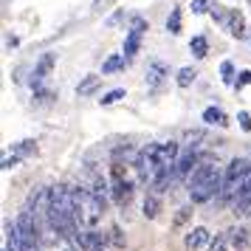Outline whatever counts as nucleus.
<instances>
[{"mask_svg": "<svg viewBox=\"0 0 251 251\" xmlns=\"http://www.w3.org/2000/svg\"><path fill=\"white\" fill-rule=\"evenodd\" d=\"M189 54H192L195 59H203L206 54H209V40H206L203 34H195L192 40H189Z\"/></svg>", "mask_w": 251, "mask_h": 251, "instance_id": "obj_18", "label": "nucleus"}, {"mask_svg": "<svg viewBox=\"0 0 251 251\" xmlns=\"http://www.w3.org/2000/svg\"><path fill=\"white\" fill-rule=\"evenodd\" d=\"M246 85H251V71L246 68V71H240L237 74V82H234V91H243Z\"/></svg>", "mask_w": 251, "mask_h": 251, "instance_id": "obj_32", "label": "nucleus"}, {"mask_svg": "<svg viewBox=\"0 0 251 251\" xmlns=\"http://www.w3.org/2000/svg\"><path fill=\"white\" fill-rule=\"evenodd\" d=\"M147 28H150V23L141 17V14H133V17H130V31L125 34V57H127V62L136 59V54L141 51V37L147 34Z\"/></svg>", "mask_w": 251, "mask_h": 251, "instance_id": "obj_3", "label": "nucleus"}, {"mask_svg": "<svg viewBox=\"0 0 251 251\" xmlns=\"http://www.w3.org/2000/svg\"><path fill=\"white\" fill-rule=\"evenodd\" d=\"M220 79H223V85L234 88L237 76H234V62H231V59H223V62H220Z\"/></svg>", "mask_w": 251, "mask_h": 251, "instance_id": "obj_24", "label": "nucleus"}, {"mask_svg": "<svg viewBox=\"0 0 251 251\" xmlns=\"http://www.w3.org/2000/svg\"><path fill=\"white\" fill-rule=\"evenodd\" d=\"M215 172H217V167L212 164V161H209V158H201V164L195 167V172L189 175V181H186V189H189V192H192V189H198V186H201V183H203L209 175H215Z\"/></svg>", "mask_w": 251, "mask_h": 251, "instance_id": "obj_10", "label": "nucleus"}, {"mask_svg": "<svg viewBox=\"0 0 251 251\" xmlns=\"http://www.w3.org/2000/svg\"><path fill=\"white\" fill-rule=\"evenodd\" d=\"M31 96H34L37 104H48V102H54V99H57V91H54V88H48V85H34V88H31Z\"/></svg>", "mask_w": 251, "mask_h": 251, "instance_id": "obj_22", "label": "nucleus"}, {"mask_svg": "<svg viewBox=\"0 0 251 251\" xmlns=\"http://www.w3.org/2000/svg\"><path fill=\"white\" fill-rule=\"evenodd\" d=\"M12 152L20 155V158H28V155H37V141L34 138H23V141H14Z\"/></svg>", "mask_w": 251, "mask_h": 251, "instance_id": "obj_20", "label": "nucleus"}, {"mask_svg": "<svg viewBox=\"0 0 251 251\" xmlns=\"http://www.w3.org/2000/svg\"><path fill=\"white\" fill-rule=\"evenodd\" d=\"M228 249H231V240H228V228H226V231H217L206 251H228Z\"/></svg>", "mask_w": 251, "mask_h": 251, "instance_id": "obj_25", "label": "nucleus"}, {"mask_svg": "<svg viewBox=\"0 0 251 251\" xmlns=\"http://www.w3.org/2000/svg\"><path fill=\"white\" fill-rule=\"evenodd\" d=\"M181 28H183V9L181 6H172L170 17H167V31L170 34H181Z\"/></svg>", "mask_w": 251, "mask_h": 251, "instance_id": "obj_21", "label": "nucleus"}, {"mask_svg": "<svg viewBox=\"0 0 251 251\" xmlns=\"http://www.w3.org/2000/svg\"><path fill=\"white\" fill-rule=\"evenodd\" d=\"M201 158H203V155H201L198 150H186V147H183L181 150V158H178V164H175V175H178V181H183V178L189 181V175H192L195 167L201 164Z\"/></svg>", "mask_w": 251, "mask_h": 251, "instance_id": "obj_7", "label": "nucleus"}, {"mask_svg": "<svg viewBox=\"0 0 251 251\" xmlns=\"http://www.w3.org/2000/svg\"><path fill=\"white\" fill-rule=\"evenodd\" d=\"M127 17H133V14H127L125 9H119V12H116L113 17H110V20H107V25H116V23H122V20H127Z\"/></svg>", "mask_w": 251, "mask_h": 251, "instance_id": "obj_35", "label": "nucleus"}, {"mask_svg": "<svg viewBox=\"0 0 251 251\" xmlns=\"http://www.w3.org/2000/svg\"><path fill=\"white\" fill-rule=\"evenodd\" d=\"M195 79H198V68H192V65H183V68L178 71V76H175L178 88H189Z\"/></svg>", "mask_w": 251, "mask_h": 251, "instance_id": "obj_23", "label": "nucleus"}, {"mask_svg": "<svg viewBox=\"0 0 251 251\" xmlns=\"http://www.w3.org/2000/svg\"><path fill=\"white\" fill-rule=\"evenodd\" d=\"M110 240H113L116 249H125V234H122V226H110Z\"/></svg>", "mask_w": 251, "mask_h": 251, "instance_id": "obj_31", "label": "nucleus"}, {"mask_svg": "<svg viewBox=\"0 0 251 251\" xmlns=\"http://www.w3.org/2000/svg\"><path fill=\"white\" fill-rule=\"evenodd\" d=\"M54 65H57V54L54 51H46L43 57L37 59V65H34V71H31V88L34 85H46V79L51 76V71H54Z\"/></svg>", "mask_w": 251, "mask_h": 251, "instance_id": "obj_6", "label": "nucleus"}, {"mask_svg": "<svg viewBox=\"0 0 251 251\" xmlns=\"http://www.w3.org/2000/svg\"><path fill=\"white\" fill-rule=\"evenodd\" d=\"M71 246H74V249H79V251L104 249V231H99V228H85V231L76 234V240H74Z\"/></svg>", "mask_w": 251, "mask_h": 251, "instance_id": "obj_8", "label": "nucleus"}, {"mask_svg": "<svg viewBox=\"0 0 251 251\" xmlns=\"http://www.w3.org/2000/svg\"><path fill=\"white\" fill-rule=\"evenodd\" d=\"M141 215L147 217V220H155V217L161 215V195H155V192L144 195V201H141Z\"/></svg>", "mask_w": 251, "mask_h": 251, "instance_id": "obj_15", "label": "nucleus"}, {"mask_svg": "<svg viewBox=\"0 0 251 251\" xmlns=\"http://www.w3.org/2000/svg\"><path fill=\"white\" fill-rule=\"evenodd\" d=\"M3 237H6V243H3V251H23V246H20V231H17V223L14 220H6L3 223Z\"/></svg>", "mask_w": 251, "mask_h": 251, "instance_id": "obj_14", "label": "nucleus"}, {"mask_svg": "<svg viewBox=\"0 0 251 251\" xmlns=\"http://www.w3.org/2000/svg\"><path fill=\"white\" fill-rule=\"evenodd\" d=\"M62 251H79V249H74V246H68V249H62Z\"/></svg>", "mask_w": 251, "mask_h": 251, "instance_id": "obj_36", "label": "nucleus"}, {"mask_svg": "<svg viewBox=\"0 0 251 251\" xmlns=\"http://www.w3.org/2000/svg\"><path fill=\"white\" fill-rule=\"evenodd\" d=\"M237 125L246 130V133H251V116H249V110H240L237 113Z\"/></svg>", "mask_w": 251, "mask_h": 251, "instance_id": "obj_33", "label": "nucleus"}, {"mask_svg": "<svg viewBox=\"0 0 251 251\" xmlns=\"http://www.w3.org/2000/svg\"><path fill=\"white\" fill-rule=\"evenodd\" d=\"M125 96H127V91H125V88H113V91H107L104 96H99V104H102V107H107V104L122 102Z\"/></svg>", "mask_w": 251, "mask_h": 251, "instance_id": "obj_26", "label": "nucleus"}, {"mask_svg": "<svg viewBox=\"0 0 251 251\" xmlns=\"http://www.w3.org/2000/svg\"><path fill=\"white\" fill-rule=\"evenodd\" d=\"M20 161H23V158H20V155H14V152H3V161H0V167H3V170H14Z\"/></svg>", "mask_w": 251, "mask_h": 251, "instance_id": "obj_29", "label": "nucleus"}, {"mask_svg": "<svg viewBox=\"0 0 251 251\" xmlns=\"http://www.w3.org/2000/svg\"><path fill=\"white\" fill-rule=\"evenodd\" d=\"M102 88V76L99 74H85L79 82H76V96L85 99V96H93V93H99Z\"/></svg>", "mask_w": 251, "mask_h": 251, "instance_id": "obj_12", "label": "nucleus"}, {"mask_svg": "<svg viewBox=\"0 0 251 251\" xmlns=\"http://www.w3.org/2000/svg\"><path fill=\"white\" fill-rule=\"evenodd\" d=\"M203 122H206V125H217V127H223V130H226V127L231 125V122H228V116L223 113V110H220L217 104H209V107L203 110Z\"/></svg>", "mask_w": 251, "mask_h": 251, "instance_id": "obj_16", "label": "nucleus"}, {"mask_svg": "<svg viewBox=\"0 0 251 251\" xmlns=\"http://www.w3.org/2000/svg\"><path fill=\"white\" fill-rule=\"evenodd\" d=\"M209 243H212V231H209L206 226H195V228H189V231L183 234V246H186V251L209 249Z\"/></svg>", "mask_w": 251, "mask_h": 251, "instance_id": "obj_9", "label": "nucleus"}, {"mask_svg": "<svg viewBox=\"0 0 251 251\" xmlns=\"http://www.w3.org/2000/svg\"><path fill=\"white\" fill-rule=\"evenodd\" d=\"M189 9H192V14H209L212 12V0H192Z\"/></svg>", "mask_w": 251, "mask_h": 251, "instance_id": "obj_28", "label": "nucleus"}, {"mask_svg": "<svg viewBox=\"0 0 251 251\" xmlns=\"http://www.w3.org/2000/svg\"><path fill=\"white\" fill-rule=\"evenodd\" d=\"M223 195V172L217 170L215 175H209L198 189H192L189 192V201H192L195 206H201V203H209V201H215V198H220Z\"/></svg>", "mask_w": 251, "mask_h": 251, "instance_id": "obj_4", "label": "nucleus"}, {"mask_svg": "<svg viewBox=\"0 0 251 251\" xmlns=\"http://www.w3.org/2000/svg\"><path fill=\"white\" fill-rule=\"evenodd\" d=\"M201 138H203V133L201 130H192V133H186V150H198V144H201Z\"/></svg>", "mask_w": 251, "mask_h": 251, "instance_id": "obj_30", "label": "nucleus"}, {"mask_svg": "<svg viewBox=\"0 0 251 251\" xmlns=\"http://www.w3.org/2000/svg\"><path fill=\"white\" fill-rule=\"evenodd\" d=\"M212 17H215V23H220L223 25V28H226V23H228V12L226 9H223V6H220V3H212Z\"/></svg>", "mask_w": 251, "mask_h": 251, "instance_id": "obj_27", "label": "nucleus"}, {"mask_svg": "<svg viewBox=\"0 0 251 251\" xmlns=\"http://www.w3.org/2000/svg\"><path fill=\"white\" fill-rule=\"evenodd\" d=\"M170 79V65L164 59H150L147 62V71H144V82L152 93L164 88V82Z\"/></svg>", "mask_w": 251, "mask_h": 251, "instance_id": "obj_5", "label": "nucleus"}, {"mask_svg": "<svg viewBox=\"0 0 251 251\" xmlns=\"http://www.w3.org/2000/svg\"><path fill=\"white\" fill-rule=\"evenodd\" d=\"M226 31L234 37V40H246V37H249V25H246V17H243L240 9H231V12H228Z\"/></svg>", "mask_w": 251, "mask_h": 251, "instance_id": "obj_11", "label": "nucleus"}, {"mask_svg": "<svg viewBox=\"0 0 251 251\" xmlns=\"http://www.w3.org/2000/svg\"><path fill=\"white\" fill-rule=\"evenodd\" d=\"M110 3H119V0H93L91 12H93V14H99V12H102V9H107V6H110Z\"/></svg>", "mask_w": 251, "mask_h": 251, "instance_id": "obj_34", "label": "nucleus"}, {"mask_svg": "<svg viewBox=\"0 0 251 251\" xmlns=\"http://www.w3.org/2000/svg\"><path fill=\"white\" fill-rule=\"evenodd\" d=\"M125 68H127L125 54H110V57L102 62V76H107V74H122Z\"/></svg>", "mask_w": 251, "mask_h": 251, "instance_id": "obj_17", "label": "nucleus"}, {"mask_svg": "<svg viewBox=\"0 0 251 251\" xmlns=\"http://www.w3.org/2000/svg\"><path fill=\"white\" fill-rule=\"evenodd\" d=\"M136 192V183L125 175V164H110V195L119 209H127Z\"/></svg>", "mask_w": 251, "mask_h": 251, "instance_id": "obj_2", "label": "nucleus"}, {"mask_svg": "<svg viewBox=\"0 0 251 251\" xmlns=\"http://www.w3.org/2000/svg\"><path fill=\"white\" fill-rule=\"evenodd\" d=\"M93 251H104V249H93Z\"/></svg>", "mask_w": 251, "mask_h": 251, "instance_id": "obj_38", "label": "nucleus"}, {"mask_svg": "<svg viewBox=\"0 0 251 251\" xmlns=\"http://www.w3.org/2000/svg\"><path fill=\"white\" fill-rule=\"evenodd\" d=\"M249 40H251V25H249Z\"/></svg>", "mask_w": 251, "mask_h": 251, "instance_id": "obj_37", "label": "nucleus"}, {"mask_svg": "<svg viewBox=\"0 0 251 251\" xmlns=\"http://www.w3.org/2000/svg\"><path fill=\"white\" fill-rule=\"evenodd\" d=\"M192 206L195 203H186V206H181V209L175 212V217H172V231H181V228L192 220V212H195Z\"/></svg>", "mask_w": 251, "mask_h": 251, "instance_id": "obj_19", "label": "nucleus"}, {"mask_svg": "<svg viewBox=\"0 0 251 251\" xmlns=\"http://www.w3.org/2000/svg\"><path fill=\"white\" fill-rule=\"evenodd\" d=\"M228 240H231V249L234 251H246L251 246V231L246 226H231L228 228Z\"/></svg>", "mask_w": 251, "mask_h": 251, "instance_id": "obj_13", "label": "nucleus"}, {"mask_svg": "<svg viewBox=\"0 0 251 251\" xmlns=\"http://www.w3.org/2000/svg\"><path fill=\"white\" fill-rule=\"evenodd\" d=\"M158 152H161L158 141H147L144 147H138V155H136V161H133L138 183H147V186L152 183L155 172H158Z\"/></svg>", "mask_w": 251, "mask_h": 251, "instance_id": "obj_1", "label": "nucleus"}]
</instances>
